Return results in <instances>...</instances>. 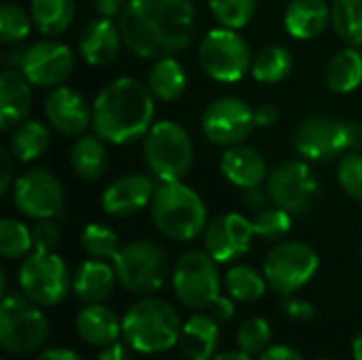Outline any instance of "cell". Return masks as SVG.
Listing matches in <instances>:
<instances>
[{"instance_id": "cell-14", "label": "cell", "mask_w": 362, "mask_h": 360, "mask_svg": "<svg viewBox=\"0 0 362 360\" xmlns=\"http://www.w3.org/2000/svg\"><path fill=\"white\" fill-rule=\"evenodd\" d=\"M255 125V110L238 98H218L202 115L204 136L218 146L242 144Z\"/></svg>"}, {"instance_id": "cell-55", "label": "cell", "mask_w": 362, "mask_h": 360, "mask_svg": "<svg viewBox=\"0 0 362 360\" xmlns=\"http://www.w3.org/2000/svg\"><path fill=\"white\" fill-rule=\"evenodd\" d=\"M352 356H354V360H362V331L352 342Z\"/></svg>"}, {"instance_id": "cell-50", "label": "cell", "mask_w": 362, "mask_h": 360, "mask_svg": "<svg viewBox=\"0 0 362 360\" xmlns=\"http://www.w3.org/2000/svg\"><path fill=\"white\" fill-rule=\"evenodd\" d=\"M233 301L231 299H227V297H218L214 303H212V308H210V314L218 320V323H227V320H231L233 318Z\"/></svg>"}, {"instance_id": "cell-18", "label": "cell", "mask_w": 362, "mask_h": 360, "mask_svg": "<svg viewBox=\"0 0 362 360\" xmlns=\"http://www.w3.org/2000/svg\"><path fill=\"white\" fill-rule=\"evenodd\" d=\"M45 117L51 127L64 136H83L93 121L85 98L72 87H55L45 98Z\"/></svg>"}, {"instance_id": "cell-53", "label": "cell", "mask_w": 362, "mask_h": 360, "mask_svg": "<svg viewBox=\"0 0 362 360\" xmlns=\"http://www.w3.org/2000/svg\"><path fill=\"white\" fill-rule=\"evenodd\" d=\"M23 53H25V49H21V47L8 49V51L4 53V64H6V68L19 70V68H21V62H23Z\"/></svg>"}, {"instance_id": "cell-19", "label": "cell", "mask_w": 362, "mask_h": 360, "mask_svg": "<svg viewBox=\"0 0 362 360\" xmlns=\"http://www.w3.org/2000/svg\"><path fill=\"white\" fill-rule=\"evenodd\" d=\"M155 182L146 174H125L110 182L102 195V208L110 216H129L153 202Z\"/></svg>"}, {"instance_id": "cell-22", "label": "cell", "mask_w": 362, "mask_h": 360, "mask_svg": "<svg viewBox=\"0 0 362 360\" xmlns=\"http://www.w3.org/2000/svg\"><path fill=\"white\" fill-rule=\"evenodd\" d=\"M221 172L231 185L240 189H252L267 178V161L257 149L248 144H235L227 146L223 153Z\"/></svg>"}, {"instance_id": "cell-47", "label": "cell", "mask_w": 362, "mask_h": 360, "mask_svg": "<svg viewBox=\"0 0 362 360\" xmlns=\"http://www.w3.org/2000/svg\"><path fill=\"white\" fill-rule=\"evenodd\" d=\"M95 360H134V356H132V348L125 342H115L102 348V352Z\"/></svg>"}, {"instance_id": "cell-8", "label": "cell", "mask_w": 362, "mask_h": 360, "mask_svg": "<svg viewBox=\"0 0 362 360\" xmlns=\"http://www.w3.org/2000/svg\"><path fill=\"white\" fill-rule=\"evenodd\" d=\"M318 272V255L305 242H280L276 244L263 263V276L269 289L282 297L303 289Z\"/></svg>"}, {"instance_id": "cell-41", "label": "cell", "mask_w": 362, "mask_h": 360, "mask_svg": "<svg viewBox=\"0 0 362 360\" xmlns=\"http://www.w3.org/2000/svg\"><path fill=\"white\" fill-rule=\"evenodd\" d=\"M337 180L341 189L356 202H362V153L348 151L337 166Z\"/></svg>"}, {"instance_id": "cell-9", "label": "cell", "mask_w": 362, "mask_h": 360, "mask_svg": "<svg viewBox=\"0 0 362 360\" xmlns=\"http://www.w3.org/2000/svg\"><path fill=\"white\" fill-rule=\"evenodd\" d=\"M248 42L229 28L210 30L199 45V64L204 72L218 83H235L252 68Z\"/></svg>"}, {"instance_id": "cell-40", "label": "cell", "mask_w": 362, "mask_h": 360, "mask_svg": "<svg viewBox=\"0 0 362 360\" xmlns=\"http://www.w3.org/2000/svg\"><path fill=\"white\" fill-rule=\"evenodd\" d=\"M272 327L263 318H248L238 329V346L242 352L250 356H259L269 348Z\"/></svg>"}, {"instance_id": "cell-10", "label": "cell", "mask_w": 362, "mask_h": 360, "mask_svg": "<svg viewBox=\"0 0 362 360\" xmlns=\"http://www.w3.org/2000/svg\"><path fill=\"white\" fill-rule=\"evenodd\" d=\"M172 286L182 306L191 310H210L221 297L216 261L206 250L182 255L172 274Z\"/></svg>"}, {"instance_id": "cell-57", "label": "cell", "mask_w": 362, "mask_h": 360, "mask_svg": "<svg viewBox=\"0 0 362 360\" xmlns=\"http://www.w3.org/2000/svg\"><path fill=\"white\" fill-rule=\"evenodd\" d=\"M361 259H362V250H361Z\"/></svg>"}, {"instance_id": "cell-16", "label": "cell", "mask_w": 362, "mask_h": 360, "mask_svg": "<svg viewBox=\"0 0 362 360\" xmlns=\"http://www.w3.org/2000/svg\"><path fill=\"white\" fill-rule=\"evenodd\" d=\"M252 238V221L238 212H227L206 225L204 248L216 263H229L248 252Z\"/></svg>"}, {"instance_id": "cell-23", "label": "cell", "mask_w": 362, "mask_h": 360, "mask_svg": "<svg viewBox=\"0 0 362 360\" xmlns=\"http://www.w3.org/2000/svg\"><path fill=\"white\" fill-rule=\"evenodd\" d=\"M331 23V8L325 0H293L284 13V28L293 38L312 40Z\"/></svg>"}, {"instance_id": "cell-30", "label": "cell", "mask_w": 362, "mask_h": 360, "mask_svg": "<svg viewBox=\"0 0 362 360\" xmlns=\"http://www.w3.org/2000/svg\"><path fill=\"white\" fill-rule=\"evenodd\" d=\"M51 144V132L45 123L40 121H21L17 127H13L8 151L17 161H34Z\"/></svg>"}, {"instance_id": "cell-38", "label": "cell", "mask_w": 362, "mask_h": 360, "mask_svg": "<svg viewBox=\"0 0 362 360\" xmlns=\"http://www.w3.org/2000/svg\"><path fill=\"white\" fill-rule=\"evenodd\" d=\"M291 223H293L291 212L280 206H274V208H263L255 212L252 229L257 238L276 242V240H282L291 231Z\"/></svg>"}, {"instance_id": "cell-46", "label": "cell", "mask_w": 362, "mask_h": 360, "mask_svg": "<svg viewBox=\"0 0 362 360\" xmlns=\"http://www.w3.org/2000/svg\"><path fill=\"white\" fill-rule=\"evenodd\" d=\"M280 121V110L274 104H261L255 108V123L257 127H272Z\"/></svg>"}, {"instance_id": "cell-43", "label": "cell", "mask_w": 362, "mask_h": 360, "mask_svg": "<svg viewBox=\"0 0 362 360\" xmlns=\"http://www.w3.org/2000/svg\"><path fill=\"white\" fill-rule=\"evenodd\" d=\"M282 308H284L286 316H291L293 320H299V323H310L316 316V308L310 301L293 297V295H286L282 299Z\"/></svg>"}, {"instance_id": "cell-6", "label": "cell", "mask_w": 362, "mask_h": 360, "mask_svg": "<svg viewBox=\"0 0 362 360\" xmlns=\"http://www.w3.org/2000/svg\"><path fill=\"white\" fill-rule=\"evenodd\" d=\"M49 337V320L25 295H6L0 308V346L6 354L28 356Z\"/></svg>"}, {"instance_id": "cell-24", "label": "cell", "mask_w": 362, "mask_h": 360, "mask_svg": "<svg viewBox=\"0 0 362 360\" xmlns=\"http://www.w3.org/2000/svg\"><path fill=\"white\" fill-rule=\"evenodd\" d=\"M117 284V272L106 261L91 259L78 265L72 276V291L85 303H102L108 299Z\"/></svg>"}, {"instance_id": "cell-48", "label": "cell", "mask_w": 362, "mask_h": 360, "mask_svg": "<svg viewBox=\"0 0 362 360\" xmlns=\"http://www.w3.org/2000/svg\"><path fill=\"white\" fill-rule=\"evenodd\" d=\"M259 360H303V356L291 346H269L263 354H259Z\"/></svg>"}, {"instance_id": "cell-51", "label": "cell", "mask_w": 362, "mask_h": 360, "mask_svg": "<svg viewBox=\"0 0 362 360\" xmlns=\"http://www.w3.org/2000/svg\"><path fill=\"white\" fill-rule=\"evenodd\" d=\"M93 6H95V11L102 15V17H117V15H121L123 13V8L127 6V2L125 0H93Z\"/></svg>"}, {"instance_id": "cell-27", "label": "cell", "mask_w": 362, "mask_h": 360, "mask_svg": "<svg viewBox=\"0 0 362 360\" xmlns=\"http://www.w3.org/2000/svg\"><path fill=\"white\" fill-rule=\"evenodd\" d=\"M151 93L159 102H176L187 91V72L174 57H161L148 72L146 81Z\"/></svg>"}, {"instance_id": "cell-5", "label": "cell", "mask_w": 362, "mask_h": 360, "mask_svg": "<svg viewBox=\"0 0 362 360\" xmlns=\"http://www.w3.org/2000/svg\"><path fill=\"white\" fill-rule=\"evenodd\" d=\"M193 140L176 121H159L144 136V159L161 182H176L193 166Z\"/></svg>"}, {"instance_id": "cell-42", "label": "cell", "mask_w": 362, "mask_h": 360, "mask_svg": "<svg viewBox=\"0 0 362 360\" xmlns=\"http://www.w3.org/2000/svg\"><path fill=\"white\" fill-rule=\"evenodd\" d=\"M59 238L62 233L53 219H40L32 227V242L36 252H55V248L59 246Z\"/></svg>"}, {"instance_id": "cell-36", "label": "cell", "mask_w": 362, "mask_h": 360, "mask_svg": "<svg viewBox=\"0 0 362 360\" xmlns=\"http://www.w3.org/2000/svg\"><path fill=\"white\" fill-rule=\"evenodd\" d=\"M32 248V229H28L21 221L15 219H4L0 223V255L4 259L28 257Z\"/></svg>"}, {"instance_id": "cell-3", "label": "cell", "mask_w": 362, "mask_h": 360, "mask_svg": "<svg viewBox=\"0 0 362 360\" xmlns=\"http://www.w3.org/2000/svg\"><path fill=\"white\" fill-rule=\"evenodd\" d=\"M182 320L163 299H140L121 320L123 342L140 354H161L180 342Z\"/></svg>"}, {"instance_id": "cell-21", "label": "cell", "mask_w": 362, "mask_h": 360, "mask_svg": "<svg viewBox=\"0 0 362 360\" xmlns=\"http://www.w3.org/2000/svg\"><path fill=\"white\" fill-rule=\"evenodd\" d=\"M32 108V83L21 70L6 68L0 74V129L17 127Z\"/></svg>"}, {"instance_id": "cell-15", "label": "cell", "mask_w": 362, "mask_h": 360, "mask_svg": "<svg viewBox=\"0 0 362 360\" xmlns=\"http://www.w3.org/2000/svg\"><path fill=\"white\" fill-rule=\"evenodd\" d=\"M19 70L34 87H59L74 70V53L59 40H38L25 49Z\"/></svg>"}, {"instance_id": "cell-56", "label": "cell", "mask_w": 362, "mask_h": 360, "mask_svg": "<svg viewBox=\"0 0 362 360\" xmlns=\"http://www.w3.org/2000/svg\"><path fill=\"white\" fill-rule=\"evenodd\" d=\"M318 360H331V359H318Z\"/></svg>"}, {"instance_id": "cell-34", "label": "cell", "mask_w": 362, "mask_h": 360, "mask_svg": "<svg viewBox=\"0 0 362 360\" xmlns=\"http://www.w3.org/2000/svg\"><path fill=\"white\" fill-rule=\"evenodd\" d=\"M331 23L337 36L352 45H362V0H335L331 6Z\"/></svg>"}, {"instance_id": "cell-26", "label": "cell", "mask_w": 362, "mask_h": 360, "mask_svg": "<svg viewBox=\"0 0 362 360\" xmlns=\"http://www.w3.org/2000/svg\"><path fill=\"white\" fill-rule=\"evenodd\" d=\"M178 344L187 360H212L218 348V320L212 314L191 316L182 323Z\"/></svg>"}, {"instance_id": "cell-54", "label": "cell", "mask_w": 362, "mask_h": 360, "mask_svg": "<svg viewBox=\"0 0 362 360\" xmlns=\"http://www.w3.org/2000/svg\"><path fill=\"white\" fill-rule=\"evenodd\" d=\"M212 360H252V356L242 350H233V352H221Z\"/></svg>"}, {"instance_id": "cell-32", "label": "cell", "mask_w": 362, "mask_h": 360, "mask_svg": "<svg viewBox=\"0 0 362 360\" xmlns=\"http://www.w3.org/2000/svg\"><path fill=\"white\" fill-rule=\"evenodd\" d=\"M293 70V55L282 45H267L263 47L252 59V76L259 83H280Z\"/></svg>"}, {"instance_id": "cell-35", "label": "cell", "mask_w": 362, "mask_h": 360, "mask_svg": "<svg viewBox=\"0 0 362 360\" xmlns=\"http://www.w3.org/2000/svg\"><path fill=\"white\" fill-rule=\"evenodd\" d=\"M81 246L91 259H100V261H108V259L112 261L117 252L121 250L119 236L110 227H104L98 223H91L83 229Z\"/></svg>"}, {"instance_id": "cell-31", "label": "cell", "mask_w": 362, "mask_h": 360, "mask_svg": "<svg viewBox=\"0 0 362 360\" xmlns=\"http://www.w3.org/2000/svg\"><path fill=\"white\" fill-rule=\"evenodd\" d=\"M30 15L40 34L59 36L74 19V0H30Z\"/></svg>"}, {"instance_id": "cell-1", "label": "cell", "mask_w": 362, "mask_h": 360, "mask_svg": "<svg viewBox=\"0 0 362 360\" xmlns=\"http://www.w3.org/2000/svg\"><path fill=\"white\" fill-rule=\"evenodd\" d=\"M125 47L144 59L172 57L195 32L191 0H129L119 15Z\"/></svg>"}, {"instance_id": "cell-45", "label": "cell", "mask_w": 362, "mask_h": 360, "mask_svg": "<svg viewBox=\"0 0 362 360\" xmlns=\"http://www.w3.org/2000/svg\"><path fill=\"white\" fill-rule=\"evenodd\" d=\"M244 191H246V193H244V206H246L248 210H252V212L263 210V208L267 206V199H272V197H269V191L263 189L261 185H259V187H252V189H244Z\"/></svg>"}, {"instance_id": "cell-4", "label": "cell", "mask_w": 362, "mask_h": 360, "mask_svg": "<svg viewBox=\"0 0 362 360\" xmlns=\"http://www.w3.org/2000/svg\"><path fill=\"white\" fill-rule=\"evenodd\" d=\"M151 214L159 233L176 242L195 240L208 225L204 199L195 189L180 180L161 182L155 189Z\"/></svg>"}, {"instance_id": "cell-13", "label": "cell", "mask_w": 362, "mask_h": 360, "mask_svg": "<svg viewBox=\"0 0 362 360\" xmlns=\"http://www.w3.org/2000/svg\"><path fill=\"white\" fill-rule=\"evenodd\" d=\"M64 187L47 170H28L13 182V204L28 219L64 216Z\"/></svg>"}, {"instance_id": "cell-12", "label": "cell", "mask_w": 362, "mask_h": 360, "mask_svg": "<svg viewBox=\"0 0 362 360\" xmlns=\"http://www.w3.org/2000/svg\"><path fill=\"white\" fill-rule=\"evenodd\" d=\"M267 191L272 202L291 214L310 212L320 197L318 178L314 170L301 159L284 161L274 168L267 176Z\"/></svg>"}, {"instance_id": "cell-2", "label": "cell", "mask_w": 362, "mask_h": 360, "mask_svg": "<svg viewBox=\"0 0 362 360\" xmlns=\"http://www.w3.org/2000/svg\"><path fill=\"white\" fill-rule=\"evenodd\" d=\"M153 93L148 85L132 76H121L108 83L93 100V129L110 144H129L153 127Z\"/></svg>"}, {"instance_id": "cell-44", "label": "cell", "mask_w": 362, "mask_h": 360, "mask_svg": "<svg viewBox=\"0 0 362 360\" xmlns=\"http://www.w3.org/2000/svg\"><path fill=\"white\" fill-rule=\"evenodd\" d=\"M13 155L11 151H0V195L13 189Z\"/></svg>"}, {"instance_id": "cell-33", "label": "cell", "mask_w": 362, "mask_h": 360, "mask_svg": "<svg viewBox=\"0 0 362 360\" xmlns=\"http://www.w3.org/2000/svg\"><path fill=\"white\" fill-rule=\"evenodd\" d=\"M267 280L250 265H235L225 276V289L235 301H259L267 291Z\"/></svg>"}, {"instance_id": "cell-28", "label": "cell", "mask_w": 362, "mask_h": 360, "mask_svg": "<svg viewBox=\"0 0 362 360\" xmlns=\"http://www.w3.org/2000/svg\"><path fill=\"white\" fill-rule=\"evenodd\" d=\"M325 83L333 93H350L362 83V53L348 47L337 51L325 70Z\"/></svg>"}, {"instance_id": "cell-25", "label": "cell", "mask_w": 362, "mask_h": 360, "mask_svg": "<svg viewBox=\"0 0 362 360\" xmlns=\"http://www.w3.org/2000/svg\"><path fill=\"white\" fill-rule=\"evenodd\" d=\"M76 331L83 342L95 348H106L119 342L121 323L104 303H87L76 316Z\"/></svg>"}, {"instance_id": "cell-11", "label": "cell", "mask_w": 362, "mask_h": 360, "mask_svg": "<svg viewBox=\"0 0 362 360\" xmlns=\"http://www.w3.org/2000/svg\"><path fill=\"white\" fill-rule=\"evenodd\" d=\"M21 293L36 306H57L70 291L72 278L55 252H32L19 267Z\"/></svg>"}, {"instance_id": "cell-29", "label": "cell", "mask_w": 362, "mask_h": 360, "mask_svg": "<svg viewBox=\"0 0 362 360\" xmlns=\"http://www.w3.org/2000/svg\"><path fill=\"white\" fill-rule=\"evenodd\" d=\"M106 161H108V153L104 146V140L95 134V136H87L83 134L70 151V166L74 170V174L83 180H98L104 170H106Z\"/></svg>"}, {"instance_id": "cell-7", "label": "cell", "mask_w": 362, "mask_h": 360, "mask_svg": "<svg viewBox=\"0 0 362 360\" xmlns=\"http://www.w3.org/2000/svg\"><path fill=\"white\" fill-rule=\"evenodd\" d=\"M112 267L117 272L119 284L134 295L157 293L165 284L170 274L165 252L157 244L146 240L121 246V250L112 259Z\"/></svg>"}, {"instance_id": "cell-37", "label": "cell", "mask_w": 362, "mask_h": 360, "mask_svg": "<svg viewBox=\"0 0 362 360\" xmlns=\"http://www.w3.org/2000/svg\"><path fill=\"white\" fill-rule=\"evenodd\" d=\"M214 19L229 30H240L250 23L257 0H208Z\"/></svg>"}, {"instance_id": "cell-17", "label": "cell", "mask_w": 362, "mask_h": 360, "mask_svg": "<svg viewBox=\"0 0 362 360\" xmlns=\"http://www.w3.org/2000/svg\"><path fill=\"white\" fill-rule=\"evenodd\" d=\"M293 144L297 153L305 159L329 161L346 151L344 121L325 115L308 117L297 125L293 134Z\"/></svg>"}, {"instance_id": "cell-39", "label": "cell", "mask_w": 362, "mask_h": 360, "mask_svg": "<svg viewBox=\"0 0 362 360\" xmlns=\"http://www.w3.org/2000/svg\"><path fill=\"white\" fill-rule=\"evenodd\" d=\"M32 30V15H28L19 4L6 2L0 8V40L4 45H17L28 38Z\"/></svg>"}, {"instance_id": "cell-20", "label": "cell", "mask_w": 362, "mask_h": 360, "mask_svg": "<svg viewBox=\"0 0 362 360\" xmlns=\"http://www.w3.org/2000/svg\"><path fill=\"white\" fill-rule=\"evenodd\" d=\"M121 28L110 17H98L85 25L78 38V51L91 66H106L117 59L121 51Z\"/></svg>"}, {"instance_id": "cell-52", "label": "cell", "mask_w": 362, "mask_h": 360, "mask_svg": "<svg viewBox=\"0 0 362 360\" xmlns=\"http://www.w3.org/2000/svg\"><path fill=\"white\" fill-rule=\"evenodd\" d=\"M36 360H81L76 352L72 350H66V348H51V350H45L42 354H38Z\"/></svg>"}, {"instance_id": "cell-49", "label": "cell", "mask_w": 362, "mask_h": 360, "mask_svg": "<svg viewBox=\"0 0 362 360\" xmlns=\"http://www.w3.org/2000/svg\"><path fill=\"white\" fill-rule=\"evenodd\" d=\"M344 134H346V151H362V123L358 121L344 123Z\"/></svg>"}]
</instances>
